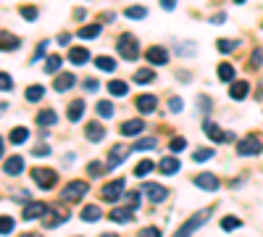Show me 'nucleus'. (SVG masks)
Returning <instances> with one entry per match:
<instances>
[{
    "label": "nucleus",
    "instance_id": "nucleus-1",
    "mask_svg": "<svg viewBox=\"0 0 263 237\" xmlns=\"http://www.w3.org/2000/svg\"><path fill=\"white\" fill-rule=\"evenodd\" d=\"M210 214H213V208H203V211H197V214H192L187 221H184V227L179 229V232L174 235V237H190L192 232H195V229H200L205 221L210 219Z\"/></svg>",
    "mask_w": 263,
    "mask_h": 237
},
{
    "label": "nucleus",
    "instance_id": "nucleus-2",
    "mask_svg": "<svg viewBox=\"0 0 263 237\" xmlns=\"http://www.w3.org/2000/svg\"><path fill=\"white\" fill-rule=\"evenodd\" d=\"M116 48H119V55H121L124 61H134V58H140V45H137V37L129 35V32L119 37Z\"/></svg>",
    "mask_w": 263,
    "mask_h": 237
},
{
    "label": "nucleus",
    "instance_id": "nucleus-3",
    "mask_svg": "<svg viewBox=\"0 0 263 237\" xmlns=\"http://www.w3.org/2000/svg\"><path fill=\"white\" fill-rule=\"evenodd\" d=\"M87 190H89V184H87V182H69L66 187L61 190V201H66V203H76V201H82V198L87 195Z\"/></svg>",
    "mask_w": 263,
    "mask_h": 237
},
{
    "label": "nucleus",
    "instance_id": "nucleus-4",
    "mask_svg": "<svg viewBox=\"0 0 263 237\" xmlns=\"http://www.w3.org/2000/svg\"><path fill=\"white\" fill-rule=\"evenodd\" d=\"M32 179H35L37 187H42V190H53V187H55V182H58V174H55L53 169H42V166H37V169L32 171Z\"/></svg>",
    "mask_w": 263,
    "mask_h": 237
},
{
    "label": "nucleus",
    "instance_id": "nucleus-5",
    "mask_svg": "<svg viewBox=\"0 0 263 237\" xmlns=\"http://www.w3.org/2000/svg\"><path fill=\"white\" fill-rule=\"evenodd\" d=\"M203 132L208 134L210 140H216V143H232V140H237L234 137V132H224L219 124H213L210 119H205L203 121Z\"/></svg>",
    "mask_w": 263,
    "mask_h": 237
},
{
    "label": "nucleus",
    "instance_id": "nucleus-6",
    "mask_svg": "<svg viewBox=\"0 0 263 237\" xmlns=\"http://www.w3.org/2000/svg\"><path fill=\"white\" fill-rule=\"evenodd\" d=\"M261 150H263V143L258 137H245L237 143V153H240V156H258Z\"/></svg>",
    "mask_w": 263,
    "mask_h": 237
},
{
    "label": "nucleus",
    "instance_id": "nucleus-7",
    "mask_svg": "<svg viewBox=\"0 0 263 237\" xmlns=\"http://www.w3.org/2000/svg\"><path fill=\"white\" fill-rule=\"evenodd\" d=\"M142 193L147 195V201H150V203H163L166 198H169V190L161 187V184H156V182H145Z\"/></svg>",
    "mask_w": 263,
    "mask_h": 237
},
{
    "label": "nucleus",
    "instance_id": "nucleus-8",
    "mask_svg": "<svg viewBox=\"0 0 263 237\" xmlns=\"http://www.w3.org/2000/svg\"><path fill=\"white\" fill-rule=\"evenodd\" d=\"M126 145H113L111 153H108V164H105V171H111V169H116V166H121L126 161Z\"/></svg>",
    "mask_w": 263,
    "mask_h": 237
},
{
    "label": "nucleus",
    "instance_id": "nucleus-9",
    "mask_svg": "<svg viewBox=\"0 0 263 237\" xmlns=\"http://www.w3.org/2000/svg\"><path fill=\"white\" fill-rule=\"evenodd\" d=\"M145 58H147V63H153V66H163V63H169V50L161 48V45H153V48H147Z\"/></svg>",
    "mask_w": 263,
    "mask_h": 237
},
{
    "label": "nucleus",
    "instance_id": "nucleus-10",
    "mask_svg": "<svg viewBox=\"0 0 263 237\" xmlns=\"http://www.w3.org/2000/svg\"><path fill=\"white\" fill-rule=\"evenodd\" d=\"M121 193H124V179H113V182H108L105 187H103V198H105L108 203H116Z\"/></svg>",
    "mask_w": 263,
    "mask_h": 237
},
{
    "label": "nucleus",
    "instance_id": "nucleus-11",
    "mask_svg": "<svg viewBox=\"0 0 263 237\" xmlns=\"http://www.w3.org/2000/svg\"><path fill=\"white\" fill-rule=\"evenodd\" d=\"M247 92H250V82H245V79H237V82H232V87H229V98L232 100H245Z\"/></svg>",
    "mask_w": 263,
    "mask_h": 237
},
{
    "label": "nucleus",
    "instance_id": "nucleus-12",
    "mask_svg": "<svg viewBox=\"0 0 263 237\" xmlns=\"http://www.w3.org/2000/svg\"><path fill=\"white\" fill-rule=\"evenodd\" d=\"M76 85V76L71 74V72H63V74H58L55 76V92H66V90H71Z\"/></svg>",
    "mask_w": 263,
    "mask_h": 237
},
{
    "label": "nucleus",
    "instance_id": "nucleus-13",
    "mask_svg": "<svg viewBox=\"0 0 263 237\" xmlns=\"http://www.w3.org/2000/svg\"><path fill=\"white\" fill-rule=\"evenodd\" d=\"M18 48H21V40H18L16 35H11V32H0V50L11 53V50H18Z\"/></svg>",
    "mask_w": 263,
    "mask_h": 237
},
{
    "label": "nucleus",
    "instance_id": "nucleus-14",
    "mask_svg": "<svg viewBox=\"0 0 263 237\" xmlns=\"http://www.w3.org/2000/svg\"><path fill=\"white\" fill-rule=\"evenodd\" d=\"M87 132V140H92V143H100V140H105V127L100 124V121H89L85 127Z\"/></svg>",
    "mask_w": 263,
    "mask_h": 237
},
{
    "label": "nucleus",
    "instance_id": "nucleus-15",
    "mask_svg": "<svg viewBox=\"0 0 263 237\" xmlns=\"http://www.w3.org/2000/svg\"><path fill=\"white\" fill-rule=\"evenodd\" d=\"M3 171H5L8 177H16V174H21V171H24V158H21V156H11L8 161L3 164Z\"/></svg>",
    "mask_w": 263,
    "mask_h": 237
},
{
    "label": "nucleus",
    "instance_id": "nucleus-16",
    "mask_svg": "<svg viewBox=\"0 0 263 237\" xmlns=\"http://www.w3.org/2000/svg\"><path fill=\"white\" fill-rule=\"evenodd\" d=\"M137 108H140V113H153L156 111V106H158V100H156V95H137Z\"/></svg>",
    "mask_w": 263,
    "mask_h": 237
},
{
    "label": "nucleus",
    "instance_id": "nucleus-17",
    "mask_svg": "<svg viewBox=\"0 0 263 237\" xmlns=\"http://www.w3.org/2000/svg\"><path fill=\"white\" fill-rule=\"evenodd\" d=\"M195 184L200 190H210V193H216V190H219V179H216L213 174H197L195 177Z\"/></svg>",
    "mask_w": 263,
    "mask_h": 237
},
{
    "label": "nucleus",
    "instance_id": "nucleus-18",
    "mask_svg": "<svg viewBox=\"0 0 263 237\" xmlns=\"http://www.w3.org/2000/svg\"><path fill=\"white\" fill-rule=\"evenodd\" d=\"M142 129H145V121L142 119H129V121H124V124H121V134H124V137L140 134Z\"/></svg>",
    "mask_w": 263,
    "mask_h": 237
},
{
    "label": "nucleus",
    "instance_id": "nucleus-19",
    "mask_svg": "<svg viewBox=\"0 0 263 237\" xmlns=\"http://www.w3.org/2000/svg\"><path fill=\"white\" fill-rule=\"evenodd\" d=\"M45 211H48V206H45V203H29V206L21 211V219L32 221V219H37V216H45Z\"/></svg>",
    "mask_w": 263,
    "mask_h": 237
},
{
    "label": "nucleus",
    "instance_id": "nucleus-20",
    "mask_svg": "<svg viewBox=\"0 0 263 237\" xmlns=\"http://www.w3.org/2000/svg\"><path fill=\"white\" fill-rule=\"evenodd\" d=\"M69 61H71L74 66H82V63L89 61V50L87 48H71L69 50Z\"/></svg>",
    "mask_w": 263,
    "mask_h": 237
},
{
    "label": "nucleus",
    "instance_id": "nucleus-21",
    "mask_svg": "<svg viewBox=\"0 0 263 237\" xmlns=\"http://www.w3.org/2000/svg\"><path fill=\"white\" fill-rule=\"evenodd\" d=\"M82 113H85V98H76L69 103V121H79Z\"/></svg>",
    "mask_w": 263,
    "mask_h": 237
},
{
    "label": "nucleus",
    "instance_id": "nucleus-22",
    "mask_svg": "<svg viewBox=\"0 0 263 237\" xmlns=\"http://www.w3.org/2000/svg\"><path fill=\"white\" fill-rule=\"evenodd\" d=\"M69 219V214H61V211H45V227H58Z\"/></svg>",
    "mask_w": 263,
    "mask_h": 237
},
{
    "label": "nucleus",
    "instance_id": "nucleus-23",
    "mask_svg": "<svg viewBox=\"0 0 263 237\" xmlns=\"http://www.w3.org/2000/svg\"><path fill=\"white\" fill-rule=\"evenodd\" d=\"M132 208H113L111 214H108V219L111 221H119V224H129L132 221Z\"/></svg>",
    "mask_w": 263,
    "mask_h": 237
},
{
    "label": "nucleus",
    "instance_id": "nucleus-24",
    "mask_svg": "<svg viewBox=\"0 0 263 237\" xmlns=\"http://www.w3.org/2000/svg\"><path fill=\"white\" fill-rule=\"evenodd\" d=\"M24 98H27L29 103H40V100L45 98V87H42V85H32V87H27Z\"/></svg>",
    "mask_w": 263,
    "mask_h": 237
},
{
    "label": "nucleus",
    "instance_id": "nucleus-25",
    "mask_svg": "<svg viewBox=\"0 0 263 237\" xmlns=\"http://www.w3.org/2000/svg\"><path fill=\"white\" fill-rule=\"evenodd\" d=\"M27 140H29L27 127H14V129H11V143H14V145H24Z\"/></svg>",
    "mask_w": 263,
    "mask_h": 237
},
{
    "label": "nucleus",
    "instance_id": "nucleus-26",
    "mask_svg": "<svg viewBox=\"0 0 263 237\" xmlns=\"http://www.w3.org/2000/svg\"><path fill=\"white\" fill-rule=\"evenodd\" d=\"M213 156H216L213 148H197L195 153H192V161H195V164H205V161H210Z\"/></svg>",
    "mask_w": 263,
    "mask_h": 237
},
{
    "label": "nucleus",
    "instance_id": "nucleus-27",
    "mask_svg": "<svg viewBox=\"0 0 263 237\" xmlns=\"http://www.w3.org/2000/svg\"><path fill=\"white\" fill-rule=\"evenodd\" d=\"M158 169H161V174H176V171H179V161H176L174 156L163 158V161L158 164Z\"/></svg>",
    "mask_w": 263,
    "mask_h": 237
},
{
    "label": "nucleus",
    "instance_id": "nucleus-28",
    "mask_svg": "<svg viewBox=\"0 0 263 237\" xmlns=\"http://www.w3.org/2000/svg\"><path fill=\"white\" fill-rule=\"evenodd\" d=\"M37 124H40V127H53L55 124V111H50V108L40 111V113H37Z\"/></svg>",
    "mask_w": 263,
    "mask_h": 237
},
{
    "label": "nucleus",
    "instance_id": "nucleus-29",
    "mask_svg": "<svg viewBox=\"0 0 263 237\" xmlns=\"http://www.w3.org/2000/svg\"><path fill=\"white\" fill-rule=\"evenodd\" d=\"M103 216V211L98 206H85L82 208V221H98Z\"/></svg>",
    "mask_w": 263,
    "mask_h": 237
},
{
    "label": "nucleus",
    "instance_id": "nucleus-30",
    "mask_svg": "<svg viewBox=\"0 0 263 237\" xmlns=\"http://www.w3.org/2000/svg\"><path fill=\"white\" fill-rule=\"evenodd\" d=\"M153 79H156V72H153V69H140V72L134 74V82H137V85H150Z\"/></svg>",
    "mask_w": 263,
    "mask_h": 237
},
{
    "label": "nucleus",
    "instance_id": "nucleus-31",
    "mask_svg": "<svg viewBox=\"0 0 263 237\" xmlns=\"http://www.w3.org/2000/svg\"><path fill=\"white\" fill-rule=\"evenodd\" d=\"M100 35V24H87V27L79 29V37L82 40H95Z\"/></svg>",
    "mask_w": 263,
    "mask_h": 237
},
{
    "label": "nucleus",
    "instance_id": "nucleus-32",
    "mask_svg": "<svg viewBox=\"0 0 263 237\" xmlns=\"http://www.w3.org/2000/svg\"><path fill=\"white\" fill-rule=\"evenodd\" d=\"M108 92H111V95H116V98H121V95H126V92H129V85H126V82L113 79L111 85H108Z\"/></svg>",
    "mask_w": 263,
    "mask_h": 237
},
{
    "label": "nucleus",
    "instance_id": "nucleus-33",
    "mask_svg": "<svg viewBox=\"0 0 263 237\" xmlns=\"http://www.w3.org/2000/svg\"><path fill=\"white\" fill-rule=\"evenodd\" d=\"M61 63H63V55H50V58L45 61V74H55L61 69Z\"/></svg>",
    "mask_w": 263,
    "mask_h": 237
},
{
    "label": "nucleus",
    "instance_id": "nucleus-34",
    "mask_svg": "<svg viewBox=\"0 0 263 237\" xmlns=\"http://www.w3.org/2000/svg\"><path fill=\"white\" fill-rule=\"evenodd\" d=\"M219 79L221 82H234V66L232 63H221L219 66Z\"/></svg>",
    "mask_w": 263,
    "mask_h": 237
},
{
    "label": "nucleus",
    "instance_id": "nucleus-35",
    "mask_svg": "<svg viewBox=\"0 0 263 237\" xmlns=\"http://www.w3.org/2000/svg\"><path fill=\"white\" fill-rule=\"evenodd\" d=\"M124 14H126V18H134V21H137V18H145L147 16V8H142V5H129Z\"/></svg>",
    "mask_w": 263,
    "mask_h": 237
},
{
    "label": "nucleus",
    "instance_id": "nucleus-36",
    "mask_svg": "<svg viewBox=\"0 0 263 237\" xmlns=\"http://www.w3.org/2000/svg\"><path fill=\"white\" fill-rule=\"evenodd\" d=\"M95 66L103 69V72H113V69H116V61L108 58V55H100V58H95Z\"/></svg>",
    "mask_w": 263,
    "mask_h": 237
},
{
    "label": "nucleus",
    "instance_id": "nucleus-37",
    "mask_svg": "<svg viewBox=\"0 0 263 237\" xmlns=\"http://www.w3.org/2000/svg\"><path fill=\"white\" fill-rule=\"evenodd\" d=\"M240 227H242V221L237 219V216H224V221H221L224 232H232V229H240Z\"/></svg>",
    "mask_w": 263,
    "mask_h": 237
},
{
    "label": "nucleus",
    "instance_id": "nucleus-38",
    "mask_svg": "<svg viewBox=\"0 0 263 237\" xmlns=\"http://www.w3.org/2000/svg\"><path fill=\"white\" fill-rule=\"evenodd\" d=\"M153 169H156V164H153V161H140L137 169H134V177H147Z\"/></svg>",
    "mask_w": 263,
    "mask_h": 237
},
{
    "label": "nucleus",
    "instance_id": "nucleus-39",
    "mask_svg": "<svg viewBox=\"0 0 263 237\" xmlns=\"http://www.w3.org/2000/svg\"><path fill=\"white\" fill-rule=\"evenodd\" d=\"M14 232V219L11 216H0V235H11Z\"/></svg>",
    "mask_w": 263,
    "mask_h": 237
},
{
    "label": "nucleus",
    "instance_id": "nucleus-40",
    "mask_svg": "<svg viewBox=\"0 0 263 237\" xmlns=\"http://www.w3.org/2000/svg\"><path fill=\"white\" fill-rule=\"evenodd\" d=\"M98 113H100L103 119L113 116V103H108V100H100V103H98Z\"/></svg>",
    "mask_w": 263,
    "mask_h": 237
},
{
    "label": "nucleus",
    "instance_id": "nucleus-41",
    "mask_svg": "<svg viewBox=\"0 0 263 237\" xmlns=\"http://www.w3.org/2000/svg\"><path fill=\"white\" fill-rule=\"evenodd\" d=\"M156 148V140L147 137V140H140V143H134V150H153Z\"/></svg>",
    "mask_w": 263,
    "mask_h": 237
},
{
    "label": "nucleus",
    "instance_id": "nucleus-42",
    "mask_svg": "<svg viewBox=\"0 0 263 237\" xmlns=\"http://www.w3.org/2000/svg\"><path fill=\"white\" fill-rule=\"evenodd\" d=\"M21 16L27 18V21H35V18H37V8H35V5H21Z\"/></svg>",
    "mask_w": 263,
    "mask_h": 237
},
{
    "label": "nucleus",
    "instance_id": "nucleus-43",
    "mask_svg": "<svg viewBox=\"0 0 263 237\" xmlns=\"http://www.w3.org/2000/svg\"><path fill=\"white\" fill-rule=\"evenodd\" d=\"M237 48V40H219V50L221 53H232Z\"/></svg>",
    "mask_w": 263,
    "mask_h": 237
},
{
    "label": "nucleus",
    "instance_id": "nucleus-44",
    "mask_svg": "<svg viewBox=\"0 0 263 237\" xmlns=\"http://www.w3.org/2000/svg\"><path fill=\"white\" fill-rule=\"evenodd\" d=\"M11 87H14V82H11V76L5 74V72H0V90H3V92H8Z\"/></svg>",
    "mask_w": 263,
    "mask_h": 237
},
{
    "label": "nucleus",
    "instance_id": "nucleus-45",
    "mask_svg": "<svg viewBox=\"0 0 263 237\" xmlns=\"http://www.w3.org/2000/svg\"><path fill=\"white\" fill-rule=\"evenodd\" d=\"M126 208H140V193H129L126 195Z\"/></svg>",
    "mask_w": 263,
    "mask_h": 237
},
{
    "label": "nucleus",
    "instance_id": "nucleus-46",
    "mask_svg": "<svg viewBox=\"0 0 263 237\" xmlns=\"http://www.w3.org/2000/svg\"><path fill=\"white\" fill-rule=\"evenodd\" d=\"M184 148H187V140H184V137H174V140H171V150H174V153L184 150Z\"/></svg>",
    "mask_w": 263,
    "mask_h": 237
},
{
    "label": "nucleus",
    "instance_id": "nucleus-47",
    "mask_svg": "<svg viewBox=\"0 0 263 237\" xmlns=\"http://www.w3.org/2000/svg\"><path fill=\"white\" fill-rule=\"evenodd\" d=\"M140 237H161V229L158 227H145V229H140Z\"/></svg>",
    "mask_w": 263,
    "mask_h": 237
},
{
    "label": "nucleus",
    "instance_id": "nucleus-48",
    "mask_svg": "<svg viewBox=\"0 0 263 237\" xmlns=\"http://www.w3.org/2000/svg\"><path fill=\"white\" fill-rule=\"evenodd\" d=\"M182 108H184L182 98H171V100H169V111H171V113H179Z\"/></svg>",
    "mask_w": 263,
    "mask_h": 237
},
{
    "label": "nucleus",
    "instance_id": "nucleus-49",
    "mask_svg": "<svg viewBox=\"0 0 263 237\" xmlns=\"http://www.w3.org/2000/svg\"><path fill=\"white\" fill-rule=\"evenodd\" d=\"M103 169H105V166H103V164H98V161H92V164H89L87 166V171H89V177H98L100 174V171Z\"/></svg>",
    "mask_w": 263,
    "mask_h": 237
},
{
    "label": "nucleus",
    "instance_id": "nucleus-50",
    "mask_svg": "<svg viewBox=\"0 0 263 237\" xmlns=\"http://www.w3.org/2000/svg\"><path fill=\"white\" fill-rule=\"evenodd\" d=\"M261 63H263V53H261V50H255V53H253V58H250V66H253V69H258Z\"/></svg>",
    "mask_w": 263,
    "mask_h": 237
},
{
    "label": "nucleus",
    "instance_id": "nucleus-51",
    "mask_svg": "<svg viewBox=\"0 0 263 237\" xmlns=\"http://www.w3.org/2000/svg\"><path fill=\"white\" fill-rule=\"evenodd\" d=\"M45 50H48V42H40V45H37V53H35V58H32V61H37V58H42V53H45Z\"/></svg>",
    "mask_w": 263,
    "mask_h": 237
},
{
    "label": "nucleus",
    "instance_id": "nucleus-52",
    "mask_svg": "<svg viewBox=\"0 0 263 237\" xmlns=\"http://www.w3.org/2000/svg\"><path fill=\"white\" fill-rule=\"evenodd\" d=\"M161 8L163 11H174L176 8V0H161Z\"/></svg>",
    "mask_w": 263,
    "mask_h": 237
},
{
    "label": "nucleus",
    "instance_id": "nucleus-53",
    "mask_svg": "<svg viewBox=\"0 0 263 237\" xmlns=\"http://www.w3.org/2000/svg\"><path fill=\"white\" fill-rule=\"evenodd\" d=\"M48 153H50L48 145H35V156H48Z\"/></svg>",
    "mask_w": 263,
    "mask_h": 237
},
{
    "label": "nucleus",
    "instance_id": "nucleus-54",
    "mask_svg": "<svg viewBox=\"0 0 263 237\" xmlns=\"http://www.w3.org/2000/svg\"><path fill=\"white\" fill-rule=\"evenodd\" d=\"M85 90H87V92H95V90H98V82H95V79H87V82H85Z\"/></svg>",
    "mask_w": 263,
    "mask_h": 237
},
{
    "label": "nucleus",
    "instance_id": "nucleus-55",
    "mask_svg": "<svg viewBox=\"0 0 263 237\" xmlns=\"http://www.w3.org/2000/svg\"><path fill=\"white\" fill-rule=\"evenodd\" d=\"M85 16H87V11H82V8H76V11H74V18H76V21H82Z\"/></svg>",
    "mask_w": 263,
    "mask_h": 237
},
{
    "label": "nucleus",
    "instance_id": "nucleus-56",
    "mask_svg": "<svg viewBox=\"0 0 263 237\" xmlns=\"http://www.w3.org/2000/svg\"><path fill=\"white\" fill-rule=\"evenodd\" d=\"M200 108H203V111H208V108H210V103H208V98H205V95H200Z\"/></svg>",
    "mask_w": 263,
    "mask_h": 237
},
{
    "label": "nucleus",
    "instance_id": "nucleus-57",
    "mask_svg": "<svg viewBox=\"0 0 263 237\" xmlns=\"http://www.w3.org/2000/svg\"><path fill=\"white\" fill-rule=\"evenodd\" d=\"M69 40H71V37H69L66 32H63V35H58V42H61V45H69Z\"/></svg>",
    "mask_w": 263,
    "mask_h": 237
},
{
    "label": "nucleus",
    "instance_id": "nucleus-58",
    "mask_svg": "<svg viewBox=\"0 0 263 237\" xmlns=\"http://www.w3.org/2000/svg\"><path fill=\"white\" fill-rule=\"evenodd\" d=\"M224 21H227V16H224V14H219V16H213V24H224Z\"/></svg>",
    "mask_w": 263,
    "mask_h": 237
},
{
    "label": "nucleus",
    "instance_id": "nucleus-59",
    "mask_svg": "<svg viewBox=\"0 0 263 237\" xmlns=\"http://www.w3.org/2000/svg\"><path fill=\"white\" fill-rule=\"evenodd\" d=\"M3 150H5V145H3V137H0V158H3Z\"/></svg>",
    "mask_w": 263,
    "mask_h": 237
},
{
    "label": "nucleus",
    "instance_id": "nucleus-60",
    "mask_svg": "<svg viewBox=\"0 0 263 237\" xmlns=\"http://www.w3.org/2000/svg\"><path fill=\"white\" fill-rule=\"evenodd\" d=\"M100 237H119V235H113V232H108V235H100Z\"/></svg>",
    "mask_w": 263,
    "mask_h": 237
},
{
    "label": "nucleus",
    "instance_id": "nucleus-61",
    "mask_svg": "<svg viewBox=\"0 0 263 237\" xmlns=\"http://www.w3.org/2000/svg\"><path fill=\"white\" fill-rule=\"evenodd\" d=\"M21 237H42V235H21Z\"/></svg>",
    "mask_w": 263,
    "mask_h": 237
},
{
    "label": "nucleus",
    "instance_id": "nucleus-62",
    "mask_svg": "<svg viewBox=\"0 0 263 237\" xmlns=\"http://www.w3.org/2000/svg\"><path fill=\"white\" fill-rule=\"evenodd\" d=\"M0 111H5V103H0Z\"/></svg>",
    "mask_w": 263,
    "mask_h": 237
},
{
    "label": "nucleus",
    "instance_id": "nucleus-63",
    "mask_svg": "<svg viewBox=\"0 0 263 237\" xmlns=\"http://www.w3.org/2000/svg\"><path fill=\"white\" fill-rule=\"evenodd\" d=\"M234 3H245V0H234Z\"/></svg>",
    "mask_w": 263,
    "mask_h": 237
}]
</instances>
